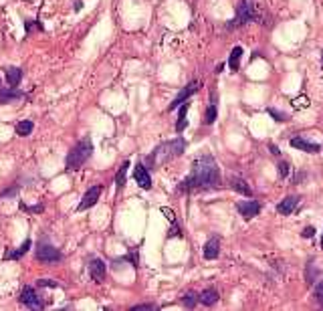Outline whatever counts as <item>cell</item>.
I'll use <instances>...</instances> for the list:
<instances>
[{"mask_svg": "<svg viewBox=\"0 0 323 311\" xmlns=\"http://www.w3.org/2000/svg\"><path fill=\"white\" fill-rule=\"evenodd\" d=\"M18 301H20V305H24V307H28V309H38V311L45 309V301L38 297V293H36L30 285H24V287H22Z\"/></svg>", "mask_w": 323, "mask_h": 311, "instance_id": "6", "label": "cell"}, {"mask_svg": "<svg viewBox=\"0 0 323 311\" xmlns=\"http://www.w3.org/2000/svg\"><path fill=\"white\" fill-rule=\"evenodd\" d=\"M36 285H38V287H53V289H55V287H59V283H57V281H53V279H38V281H36Z\"/></svg>", "mask_w": 323, "mask_h": 311, "instance_id": "32", "label": "cell"}, {"mask_svg": "<svg viewBox=\"0 0 323 311\" xmlns=\"http://www.w3.org/2000/svg\"><path fill=\"white\" fill-rule=\"evenodd\" d=\"M105 271H107L105 261H101V259H93V261L89 263V275H91V279H93L95 283H101V281L105 279Z\"/></svg>", "mask_w": 323, "mask_h": 311, "instance_id": "12", "label": "cell"}, {"mask_svg": "<svg viewBox=\"0 0 323 311\" xmlns=\"http://www.w3.org/2000/svg\"><path fill=\"white\" fill-rule=\"evenodd\" d=\"M128 170H130V160H126V162L119 166L117 174H115V188H117V190H122V188L126 186V180H128Z\"/></svg>", "mask_w": 323, "mask_h": 311, "instance_id": "21", "label": "cell"}, {"mask_svg": "<svg viewBox=\"0 0 323 311\" xmlns=\"http://www.w3.org/2000/svg\"><path fill=\"white\" fill-rule=\"evenodd\" d=\"M289 168H291V166H289V162L281 160V162H279V166H277V170H279V176H281V178H287V176H289Z\"/></svg>", "mask_w": 323, "mask_h": 311, "instance_id": "29", "label": "cell"}, {"mask_svg": "<svg viewBox=\"0 0 323 311\" xmlns=\"http://www.w3.org/2000/svg\"><path fill=\"white\" fill-rule=\"evenodd\" d=\"M34 257H36V261H41V263H59V261L63 259L61 251H59L57 247H53L51 243H45V241H38V243H36Z\"/></svg>", "mask_w": 323, "mask_h": 311, "instance_id": "5", "label": "cell"}, {"mask_svg": "<svg viewBox=\"0 0 323 311\" xmlns=\"http://www.w3.org/2000/svg\"><path fill=\"white\" fill-rule=\"evenodd\" d=\"M315 299H317V303L323 307V283H319L317 289H315Z\"/></svg>", "mask_w": 323, "mask_h": 311, "instance_id": "35", "label": "cell"}, {"mask_svg": "<svg viewBox=\"0 0 323 311\" xmlns=\"http://www.w3.org/2000/svg\"><path fill=\"white\" fill-rule=\"evenodd\" d=\"M30 247H32V241H30V239H24V243H22L20 247L10 249V251L4 253V261H18V259H22V257L28 253Z\"/></svg>", "mask_w": 323, "mask_h": 311, "instance_id": "15", "label": "cell"}, {"mask_svg": "<svg viewBox=\"0 0 323 311\" xmlns=\"http://www.w3.org/2000/svg\"><path fill=\"white\" fill-rule=\"evenodd\" d=\"M93 154V144H91V138H83L81 142H77L71 152L65 158V170L67 172H75V170H81L83 164L91 158Z\"/></svg>", "mask_w": 323, "mask_h": 311, "instance_id": "3", "label": "cell"}, {"mask_svg": "<svg viewBox=\"0 0 323 311\" xmlns=\"http://www.w3.org/2000/svg\"><path fill=\"white\" fill-rule=\"evenodd\" d=\"M230 186L236 190V192H240V194H245V196H253V190H251V186L247 184V180H243V178H238V176H230Z\"/></svg>", "mask_w": 323, "mask_h": 311, "instance_id": "19", "label": "cell"}, {"mask_svg": "<svg viewBox=\"0 0 323 311\" xmlns=\"http://www.w3.org/2000/svg\"><path fill=\"white\" fill-rule=\"evenodd\" d=\"M321 249H323V235H321Z\"/></svg>", "mask_w": 323, "mask_h": 311, "instance_id": "38", "label": "cell"}, {"mask_svg": "<svg viewBox=\"0 0 323 311\" xmlns=\"http://www.w3.org/2000/svg\"><path fill=\"white\" fill-rule=\"evenodd\" d=\"M101 192H103V186H101V184L91 186V188L83 194V198H81V202H79L77 210H79V212H83V210H87V208L95 206V204H97V200H99V196H101Z\"/></svg>", "mask_w": 323, "mask_h": 311, "instance_id": "8", "label": "cell"}, {"mask_svg": "<svg viewBox=\"0 0 323 311\" xmlns=\"http://www.w3.org/2000/svg\"><path fill=\"white\" fill-rule=\"evenodd\" d=\"M236 210L240 212V216H243L245 220H251V218L259 216L261 204H259L257 200H240V202L236 204Z\"/></svg>", "mask_w": 323, "mask_h": 311, "instance_id": "10", "label": "cell"}, {"mask_svg": "<svg viewBox=\"0 0 323 311\" xmlns=\"http://www.w3.org/2000/svg\"><path fill=\"white\" fill-rule=\"evenodd\" d=\"M4 75H6V81H8L10 87H18L20 81H22V69L20 67H6Z\"/></svg>", "mask_w": 323, "mask_h": 311, "instance_id": "17", "label": "cell"}, {"mask_svg": "<svg viewBox=\"0 0 323 311\" xmlns=\"http://www.w3.org/2000/svg\"><path fill=\"white\" fill-rule=\"evenodd\" d=\"M20 210H24V212H30V214H41V212L45 210V206H43V204H36V206H26L24 202H20Z\"/></svg>", "mask_w": 323, "mask_h": 311, "instance_id": "28", "label": "cell"}, {"mask_svg": "<svg viewBox=\"0 0 323 311\" xmlns=\"http://www.w3.org/2000/svg\"><path fill=\"white\" fill-rule=\"evenodd\" d=\"M269 150H271V154L273 156H281V150H279L275 144H269Z\"/></svg>", "mask_w": 323, "mask_h": 311, "instance_id": "36", "label": "cell"}, {"mask_svg": "<svg viewBox=\"0 0 323 311\" xmlns=\"http://www.w3.org/2000/svg\"><path fill=\"white\" fill-rule=\"evenodd\" d=\"M200 301V295L198 293H194V291H188L184 297H182V305L184 307H188V309H192V307H196V303Z\"/></svg>", "mask_w": 323, "mask_h": 311, "instance_id": "26", "label": "cell"}, {"mask_svg": "<svg viewBox=\"0 0 323 311\" xmlns=\"http://www.w3.org/2000/svg\"><path fill=\"white\" fill-rule=\"evenodd\" d=\"M158 309V305H154V303H142V305H134L132 311H154Z\"/></svg>", "mask_w": 323, "mask_h": 311, "instance_id": "31", "label": "cell"}, {"mask_svg": "<svg viewBox=\"0 0 323 311\" xmlns=\"http://www.w3.org/2000/svg\"><path fill=\"white\" fill-rule=\"evenodd\" d=\"M16 194H18V186H16V184H12L8 190L0 192V198H10V196H16Z\"/></svg>", "mask_w": 323, "mask_h": 311, "instance_id": "30", "label": "cell"}, {"mask_svg": "<svg viewBox=\"0 0 323 311\" xmlns=\"http://www.w3.org/2000/svg\"><path fill=\"white\" fill-rule=\"evenodd\" d=\"M18 99H24V93L18 87H2L0 89V105L12 103V101H18Z\"/></svg>", "mask_w": 323, "mask_h": 311, "instance_id": "13", "label": "cell"}, {"mask_svg": "<svg viewBox=\"0 0 323 311\" xmlns=\"http://www.w3.org/2000/svg\"><path fill=\"white\" fill-rule=\"evenodd\" d=\"M186 148H188V144H186L184 138H176V140H170V142L158 146L152 154L146 156V166H148V170H154V168L160 166V164H166V162H170V160H174V158H180V156L186 152Z\"/></svg>", "mask_w": 323, "mask_h": 311, "instance_id": "2", "label": "cell"}, {"mask_svg": "<svg viewBox=\"0 0 323 311\" xmlns=\"http://www.w3.org/2000/svg\"><path fill=\"white\" fill-rule=\"evenodd\" d=\"M299 202H301V198H299V196H287L285 200H281V202H279L277 212H279V214H283V216H289V214H293V212H295V208L299 206Z\"/></svg>", "mask_w": 323, "mask_h": 311, "instance_id": "14", "label": "cell"}, {"mask_svg": "<svg viewBox=\"0 0 323 311\" xmlns=\"http://www.w3.org/2000/svg\"><path fill=\"white\" fill-rule=\"evenodd\" d=\"M321 59H323V57H321Z\"/></svg>", "mask_w": 323, "mask_h": 311, "instance_id": "39", "label": "cell"}, {"mask_svg": "<svg viewBox=\"0 0 323 311\" xmlns=\"http://www.w3.org/2000/svg\"><path fill=\"white\" fill-rule=\"evenodd\" d=\"M317 275H319V271L315 269V265L313 263H309L307 265V271H305V279H307V283L311 285V283H315L317 281Z\"/></svg>", "mask_w": 323, "mask_h": 311, "instance_id": "27", "label": "cell"}, {"mask_svg": "<svg viewBox=\"0 0 323 311\" xmlns=\"http://www.w3.org/2000/svg\"><path fill=\"white\" fill-rule=\"evenodd\" d=\"M240 57H243V49H240V47H234V49L230 51V57H228V69H230L232 73L238 71V67H240Z\"/></svg>", "mask_w": 323, "mask_h": 311, "instance_id": "22", "label": "cell"}, {"mask_svg": "<svg viewBox=\"0 0 323 311\" xmlns=\"http://www.w3.org/2000/svg\"><path fill=\"white\" fill-rule=\"evenodd\" d=\"M257 18H259V14H257V6L253 4V0H240L238 6H236V16H234L232 24H228V28L243 26V24L253 22Z\"/></svg>", "mask_w": 323, "mask_h": 311, "instance_id": "4", "label": "cell"}, {"mask_svg": "<svg viewBox=\"0 0 323 311\" xmlns=\"http://www.w3.org/2000/svg\"><path fill=\"white\" fill-rule=\"evenodd\" d=\"M81 8H83V2H81V0H77V2H75V12H79Z\"/></svg>", "mask_w": 323, "mask_h": 311, "instance_id": "37", "label": "cell"}, {"mask_svg": "<svg viewBox=\"0 0 323 311\" xmlns=\"http://www.w3.org/2000/svg\"><path fill=\"white\" fill-rule=\"evenodd\" d=\"M200 87H202V83H200V81H190V83H188V85H186V87H184V89H182V91L176 95V99L170 103L168 111H174V109H178V107H180L182 103H186V101H188V99H190V97H192V95H194V93H196Z\"/></svg>", "mask_w": 323, "mask_h": 311, "instance_id": "7", "label": "cell"}, {"mask_svg": "<svg viewBox=\"0 0 323 311\" xmlns=\"http://www.w3.org/2000/svg\"><path fill=\"white\" fill-rule=\"evenodd\" d=\"M178 109H180V115H178V122H176V132L182 134V132L188 128V109H190V103L186 101V103H182Z\"/></svg>", "mask_w": 323, "mask_h": 311, "instance_id": "18", "label": "cell"}, {"mask_svg": "<svg viewBox=\"0 0 323 311\" xmlns=\"http://www.w3.org/2000/svg\"><path fill=\"white\" fill-rule=\"evenodd\" d=\"M218 255H220V239H218V237H212V239L204 245V259H206V261H214V259H218Z\"/></svg>", "mask_w": 323, "mask_h": 311, "instance_id": "16", "label": "cell"}, {"mask_svg": "<svg viewBox=\"0 0 323 311\" xmlns=\"http://www.w3.org/2000/svg\"><path fill=\"white\" fill-rule=\"evenodd\" d=\"M216 301H218V291H216L214 287H208V289H204V291L200 293V303H202V305L212 307Z\"/></svg>", "mask_w": 323, "mask_h": 311, "instance_id": "20", "label": "cell"}, {"mask_svg": "<svg viewBox=\"0 0 323 311\" xmlns=\"http://www.w3.org/2000/svg\"><path fill=\"white\" fill-rule=\"evenodd\" d=\"M43 32L45 30V26L41 24V20L38 18H34V20H24V32H26V36L30 34V32Z\"/></svg>", "mask_w": 323, "mask_h": 311, "instance_id": "24", "label": "cell"}, {"mask_svg": "<svg viewBox=\"0 0 323 311\" xmlns=\"http://www.w3.org/2000/svg\"><path fill=\"white\" fill-rule=\"evenodd\" d=\"M32 132V120H22L16 124V136H28Z\"/></svg>", "mask_w": 323, "mask_h": 311, "instance_id": "25", "label": "cell"}, {"mask_svg": "<svg viewBox=\"0 0 323 311\" xmlns=\"http://www.w3.org/2000/svg\"><path fill=\"white\" fill-rule=\"evenodd\" d=\"M216 118H218V107H216V103L212 101V103L206 107V113H204V126H212V124L216 122Z\"/></svg>", "mask_w": 323, "mask_h": 311, "instance_id": "23", "label": "cell"}, {"mask_svg": "<svg viewBox=\"0 0 323 311\" xmlns=\"http://www.w3.org/2000/svg\"><path fill=\"white\" fill-rule=\"evenodd\" d=\"M222 186V176L216 160L212 156H200L192 162L190 174L178 184V192H196V190H216Z\"/></svg>", "mask_w": 323, "mask_h": 311, "instance_id": "1", "label": "cell"}, {"mask_svg": "<svg viewBox=\"0 0 323 311\" xmlns=\"http://www.w3.org/2000/svg\"><path fill=\"white\" fill-rule=\"evenodd\" d=\"M269 113L275 118V122H287V113L283 111H277V109H269Z\"/></svg>", "mask_w": 323, "mask_h": 311, "instance_id": "33", "label": "cell"}, {"mask_svg": "<svg viewBox=\"0 0 323 311\" xmlns=\"http://www.w3.org/2000/svg\"><path fill=\"white\" fill-rule=\"evenodd\" d=\"M301 237H303V239H313V237H315V228H313V226H305L303 232H301Z\"/></svg>", "mask_w": 323, "mask_h": 311, "instance_id": "34", "label": "cell"}, {"mask_svg": "<svg viewBox=\"0 0 323 311\" xmlns=\"http://www.w3.org/2000/svg\"><path fill=\"white\" fill-rule=\"evenodd\" d=\"M289 144H291V148L301 150V152H307V154H317V152L321 150V146H319V144L309 142V140H305L303 136H295V138H291V140H289Z\"/></svg>", "mask_w": 323, "mask_h": 311, "instance_id": "11", "label": "cell"}, {"mask_svg": "<svg viewBox=\"0 0 323 311\" xmlns=\"http://www.w3.org/2000/svg\"><path fill=\"white\" fill-rule=\"evenodd\" d=\"M134 180H136V184H138L140 188H144V190H150V188H152V176H150V170H148V166H146L144 162L136 164V168H134Z\"/></svg>", "mask_w": 323, "mask_h": 311, "instance_id": "9", "label": "cell"}]
</instances>
